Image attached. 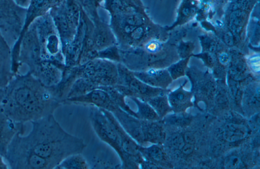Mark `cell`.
<instances>
[{
	"label": "cell",
	"mask_w": 260,
	"mask_h": 169,
	"mask_svg": "<svg viewBox=\"0 0 260 169\" xmlns=\"http://www.w3.org/2000/svg\"><path fill=\"white\" fill-rule=\"evenodd\" d=\"M61 104L54 87L45 86L28 71L17 73L0 88V109L16 123L24 124L53 114Z\"/></svg>",
	"instance_id": "1"
},
{
	"label": "cell",
	"mask_w": 260,
	"mask_h": 169,
	"mask_svg": "<svg viewBox=\"0 0 260 169\" xmlns=\"http://www.w3.org/2000/svg\"><path fill=\"white\" fill-rule=\"evenodd\" d=\"M30 123L31 129L27 135L17 133L14 138L29 151L51 162L55 168L66 157L82 153L86 147L83 140L66 131L53 114Z\"/></svg>",
	"instance_id": "2"
},
{
	"label": "cell",
	"mask_w": 260,
	"mask_h": 169,
	"mask_svg": "<svg viewBox=\"0 0 260 169\" xmlns=\"http://www.w3.org/2000/svg\"><path fill=\"white\" fill-rule=\"evenodd\" d=\"M36 30L42 62L65 67L60 38L49 12L31 23Z\"/></svg>",
	"instance_id": "3"
},
{
	"label": "cell",
	"mask_w": 260,
	"mask_h": 169,
	"mask_svg": "<svg viewBox=\"0 0 260 169\" xmlns=\"http://www.w3.org/2000/svg\"><path fill=\"white\" fill-rule=\"evenodd\" d=\"M117 63L103 59L96 58L82 65L75 66L77 78L84 77L91 80L98 87L114 86L118 82Z\"/></svg>",
	"instance_id": "4"
},
{
	"label": "cell",
	"mask_w": 260,
	"mask_h": 169,
	"mask_svg": "<svg viewBox=\"0 0 260 169\" xmlns=\"http://www.w3.org/2000/svg\"><path fill=\"white\" fill-rule=\"evenodd\" d=\"M26 12L14 0H0V32L11 48L22 32Z\"/></svg>",
	"instance_id": "5"
},
{
	"label": "cell",
	"mask_w": 260,
	"mask_h": 169,
	"mask_svg": "<svg viewBox=\"0 0 260 169\" xmlns=\"http://www.w3.org/2000/svg\"><path fill=\"white\" fill-rule=\"evenodd\" d=\"M4 158L11 169H53L54 165L47 159L29 151L13 137Z\"/></svg>",
	"instance_id": "6"
},
{
	"label": "cell",
	"mask_w": 260,
	"mask_h": 169,
	"mask_svg": "<svg viewBox=\"0 0 260 169\" xmlns=\"http://www.w3.org/2000/svg\"><path fill=\"white\" fill-rule=\"evenodd\" d=\"M89 119L95 133L101 140L113 149L119 156L121 163H122L124 155L114 126L101 108L93 105H89Z\"/></svg>",
	"instance_id": "7"
},
{
	"label": "cell",
	"mask_w": 260,
	"mask_h": 169,
	"mask_svg": "<svg viewBox=\"0 0 260 169\" xmlns=\"http://www.w3.org/2000/svg\"><path fill=\"white\" fill-rule=\"evenodd\" d=\"M118 79L117 84L127 88L126 97H136L145 101L157 96V89L150 86L138 78L133 71L129 70L121 63H118Z\"/></svg>",
	"instance_id": "8"
},
{
	"label": "cell",
	"mask_w": 260,
	"mask_h": 169,
	"mask_svg": "<svg viewBox=\"0 0 260 169\" xmlns=\"http://www.w3.org/2000/svg\"><path fill=\"white\" fill-rule=\"evenodd\" d=\"M63 1L49 11L60 38L62 54L73 40L79 25L68 18Z\"/></svg>",
	"instance_id": "9"
},
{
	"label": "cell",
	"mask_w": 260,
	"mask_h": 169,
	"mask_svg": "<svg viewBox=\"0 0 260 169\" xmlns=\"http://www.w3.org/2000/svg\"><path fill=\"white\" fill-rule=\"evenodd\" d=\"M71 103L93 105L111 112L119 108L113 102L108 93L100 87L84 95L66 99L62 102V104Z\"/></svg>",
	"instance_id": "10"
},
{
	"label": "cell",
	"mask_w": 260,
	"mask_h": 169,
	"mask_svg": "<svg viewBox=\"0 0 260 169\" xmlns=\"http://www.w3.org/2000/svg\"><path fill=\"white\" fill-rule=\"evenodd\" d=\"M86 16L87 14L81 6L80 22L76 33L73 40L63 53L66 67L78 65L86 33Z\"/></svg>",
	"instance_id": "11"
},
{
	"label": "cell",
	"mask_w": 260,
	"mask_h": 169,
	"mask_svg": "<svg viewBox=\"0 0 260 169\" xmlns=\"http://www.w3.org/2000/svg\"><path fill=\"white\" fill-rule=\"evenodd\" d=\"M89 18L93 24V42L98 52L117 44L115 37L109 24L101 18L99 14Z\"/></svg>",
	"instance_id": "12"
},
{
	"label": "cell",
	"mask_w": 260,
	"mask_h": 169,
	"mask_svg": "<svg viewBox=\"0 0 260 169\" xmlns=\"http://www.w3.org/2000/svg\"><path fill=\"white\" fill-rule=\"evenodd\" d=\"M124 130L140 146H145L141 120L120 108L112 112Z\"/></svg>",
	"instance_id": "13"
},
{
	"label": "cell",
	"mask_w": 260,
	"mask_h": 169,
	"mask_svg": "<svg viewBox=\"0 0 260 169\" xmlns=\"http://www.w3.org/2000/svg\"><path fill=\"white\" fill-rule=\"evenodd\" d=\"M24 124L14 122L0 109V155L4 157L7 148L15 135L23 134Z\"/></svg>",
	"instance_id": "14"
},
{
	"label": "cell",
	"mask_w": 260,
	"mask_h": 169,
	"mask_svg": "<svg viewBox=\"0 0 260 169\" xmlns=\"http://www.w3.org/2000/svg\"><path fill=\"white\" fill-rule=\"evenodd\" d=\"M62 1L63 0H30L26 8L23 29L17 40L22 37L30 24L36 18L49 12L51 9L59 5Z\"/></svg>",
	"instance_id": "15"
},
{
	"label": "cell",
	"mask_w": 260,
	"mask_h": 169,
	"mask_svg": "<svg viewBox=\"0 0 260 169\" xmlns=\"http://www.w3.org/2000/svg\"><path fill=\"white\" fill-rule=\"evenodd\" d=\"M14 75L11 47L0 32V88L5 87Z\"/></svg>",
	"instance_id": "16"
},
{
	"label": "cell",
	"mask_w": 260,
	"mask_h": 169,
	"mask_svg": "<svg viewBox=\"0 0 260 169\" xmlns=\"http://www.w3.org/2000/svg\"><path fill=\"white\" fill-rule=\"evenodd\" d=\"M98 88L91 80L84 77H78L71 86L65 99L84 95Z\"/></svg>",
	"instance_id": "17"
},
{
	"label": "cell",
	"mask_w": 260,
	"mask_h": 169,
	"mask_svg": "<svg viewBox=\"0 0 260 169\" xmlns=\"http://www.w3.org/2000/svg\"><path fill=\"white\" fill-rule=\"evenodd\" d=\"M55 169H88L89 163L81 153H75L64 158Z\"/></svg>",
	"instance_id": "18"
},
{
	"label": "cell",
	"mask_w": 260,
	"mask_h": 169,
	"mask_svg": "<svg viewBox=\"0 0 260 169\" xmlns=\"http://www.w3.org/2000/svg\"><path fill=\"white\" fill-rule=\"evenodd\" d=\"M128 98L136 104L137 107L136 112L138 118L150 121H154L158 119L157 113L147 101L136 97Z\"/></svg>",
	"instance_id": "19"
},
{
	"label": "cell",
	"mask_w": 260,
	"mask_h": 169,
	"mask_svg": "<svg viewBox=\"0 0 260 169\" xmlns=\"http://www.w3.org/2000/svg\"><path fill=\"white\" fill-rule=\"evenodd\" d=\"M99 87L103 89L108 93L113 102L119 108L130 115L138 118L136 112L132 109L126 102L125 98L126 97L118 91L114 86H102Z\"/></svg>",
	"instance_id": "20"
},
{
	"label": "cell",
	"mask_w": 260,
	"mask_h": 169,
	"mask_svg": "<svg viewBox=\"0 0 260 169\" xmlns=\"http://www.w3.org/2000/svg\"><path fill=\"white\" fill-rule=\"evenodd\" d=\"M98 58L108 60L117 63H120V56L117 44L99 51Z\"/></svg>",
	"instance_id": "21"
},
{
	"label": "cell",
	"mask_w": 260,
	"mask_h": 169,
	"mask_svg": "<svg viewBox=\"0 0 260 169\" xmlns=\"http://www.w3.org/2000/svg\"><path fill=\"white\" fill-rule=\"evenodd\" d=\"M104 1L105 0H85L82 6L86 4L99 9L102 7Z\"/></svg>",
	"instance_id": "22"
},
{
	"label": "cell",
	"mask_w": 260,
	"mask_h": 169,
	"mask_svg": "<svg viewBox=\"0 0 260 169\" xmlns=\"http://www.w3.org/2000/svg\"><path fill=\"white\" fill-rule=\"evenodd\" d=\"M131 5L141 7L145 8L141 0H124Z\"/></svg>",
	"instance_id": "23"
},
{
	"label": "cell",
	"mask_w": 260,
	"mask_h": 169,
	"mask_svg": "<svg viewBox=\"0 0 260 169\" xmlns=\"http://www.w3.org/2000/svg\"><path fill=\"white\" fill-rule=\"evenodd\" d=\"M4 157L0 155V169H8L9 168L7 163L5 161Z\"/></svg>",
	"instance_id": "24"
}]
</instances>
